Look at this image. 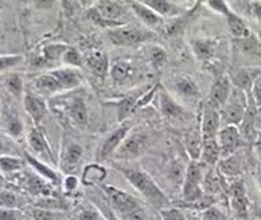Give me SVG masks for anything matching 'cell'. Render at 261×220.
<instances>
[{
  "mask_svg": "<svg viewBox=\"0 0 261 220\" xmlns=\"http://www.w3.org/2000/svg\"><path fill=\"white\" fill-rule=\"evenodd\" d=\"M82 153H84V148L81 145L75 142L70 144L62 154V169L67 171V169L74 168L82 157Z\"/></svg>",
  "mask_w": 261,
  "mask_h": 220,
  "instance_id": "484cf974",
  "label": "cell"
},
{
  "mask_svg": "<svg viewBox=\"0 0 261 220\" xmlns=\"http://www.w3.org/2000/svg\"><path fill=\"white\" fill-rule=\"evenodd\" d=\"M0 220H20V212L16 208L0 207Z\"/></svg>",
  "mask_w": 261,
  "mask_h": 220,
  "instance_id": "ab89813d",
  "label": "cell"
},
{
  "mask_svg": "<svg viewBox=\"0 0 261 220\" xmlns=\"http://www.w3.org/2000/svg\"><path fill=\"white\" fill-rule=\"evenodd\" d=\"M6 131L11 137H19L23 133V122L18 116L10 114L6 119Z\"/></svg>",
  "mask_w": 261,
  "mask_h": 220,
  "instance_id": "836d02e7",
  "label": "cell"
},
{
  "mask_svg": "<svg viewBox=\"0 0 261 220\" xmlns=\"http://www.w3.org/2000/svg\"><path fill=\"white\" fill-rule=\"evenodd\" d=\"M116 169H119L135 190L144 196L147 202L151 203L153 207H156L161 211L164 208H170V199L167 198V195L164 194L146 172L138 168L121 167V165H116Z\"/></svg>",
  "mask_w": 261,
  "mask_h": 220,
  "instance_id": "6da1fadb",
  "label": "cell"
},
{
  "mask_svg": "<svg viewBox=\"0 0 261 220\" xmlns=\"http://www.w3.org/2000/svg\"><path fill=\"white\" fill-rule=\"evenodd\" d=\"M64 186H65V190H66L67 192H71V191H74L75 188L79 186V179H77L74 175L66 176V179H65V181H64Z\"/></svg>",
  "mask_w": 261,
  "mask_h": 220,
  "instance_id": "7bdbcfd3",
  "label": "cell"
},
{
  "mask_svg": "<svg viewBox=\"0 0 261 220\" xmlns=\"http://www.w3.org/2000/svg\"><path fill=\"white\" fill-rule=\"evenodd\" d=\"M31 216L34 220H56V213L45 208L31 209Z\"/></svg>",
  "mask_w": 261,
  "mask_h": 220,
  "instance_id": "f35d334b",
  "label": "cell"
},
{
  "mask_svg": "<svg viewBox=\"0 0 261 220\" xmlns=\"http://www.w3.org/2000/svg\"><path fill=\"white\" fill-rule=\"evenodd\" d=\"M86 65L89 70L93 73L97 78L104 79L107 75L111 73V66H109L108 55L102 50H93L90 51L85 58Z\"/></svg>",
  "mask_w": 261,
  "mask_h": 220,
  "instance_id": "7c38bea8",
  "label": "cell"
},
{
  "mask_svg": "<svg viewBox=\"0 0 261 220\" xmlns=\"http://www.w3.org/2000/svg\"><path fill=\"white\" fill-rule=\"evenodd\" d=\"M258 183H260V186H261V175H260V177H258Z\"/></svg>",
  "mask_w": 261,
  "mask_h": 220,
  "instance_id": "f907efd6",
  "label": "cell"
},
{
  "mask_svg": "<svg viewBox=\"0 0 261 220\" xmlns=\"http://www.w3.org/2000/svg\"><path fill=\"white\" fill-rule=\"evenodd\" d=\"M128 132H129V123H124V125L119 127L117 129H115L108 137L105 138V141L102 142V145L100 146V149H98L97 154H96L97 163L107 160V159L112 156L113 153L117 152L120 145L127 138Z\"/></svg>",
  "mask_w": 261,
  "mask_h": 220,
  "instance_id": "52a82bcc",
  "label": "cell"
},
{
  "mask_svg": "<svg viewBox=\"0 0 261 220\" xmlns=\"http://www.w3.org/2000/svg\"><path fill=\"white\" fill-rule=\"evenodd\" d=\"M176 93L180 94L185 98H195L198 96L197 83L190 77H179L174 82Z\"/></svg>",
  "mask_w": 261,
  "mask_h": 220,
  "instance_id": "83f0119b",
  "label": "cell"
},
{
  "mask_svg": "<svg viewBox=\"0 0 261 220\" xmlns=\"http://www.w3.org/2000/svg\"><path fill=\"white\" fill-rule=\"evenodd\" d=\"M12 152L11 146L8 145L7 142L3 141L2 138H0V156H10V153Z\"/></svg>",
  "mask_w": 261,
  "mask_h": 220,
  "instance_id": "f6af8a7d",
  "label": "cell"
},
{
  "mask_svg": "<svg viewBox=\"0 0 261 220\" xmlns=\"http://www.w3.org/2000/svg\"><path fill=\"white\" fill-rule=\"evenodd\" d=\"M26 160L27 163L33 167L34 171L38 172L43 179L49 180V181H51V183L58 181V173H57L53 168H50L49 165H46L45 163H42V161L38 160L37 157L31 156L30 153H26Z\"/></svg>",
  "mask_w": 261,
  "mask_h": 220,
  "instance_id": "d4e9b609",
  "label": "cell"
},
{
  "mask_svg": "<svg viewBox=\"0 0 261 220\" xmlns=\"http://www.w3.org/2000/svg\"><path fill=\"white\" fill-rule=\"evenodd\" d=\"M161 110L163 116L170 119H182L185 116V109L164 90L161 91Z\"/></svg>",
  "mask_w": 261,
  "mask_h": 220,
  "instance_id": "d6986e66",
  "label": "cell"
},
{
  "mask_svg": "<svg viewBox=\"0 0 261 220\" xmlns=\"http://www.w3.org/2000/svg\"><path fill=\"white\" fill-rule=\"evenodd\" d=\"M202 176H203V163L191 161L187 167L185 181H183L182 195L186 202L194 203L202 198Z\"/></svg>",
  "mask_w": 261,
  "mask_h": 220,
  "instance_id": "3957f363",
  "label": "cell"
},
{
  "mask_svg": "<svg viewBox=\"0 0 261 220\" xmlns=\"http://www.w3.org/2000/svg\"><path fill=\"white\" fill-rule=\"evenodd\" d=\"M134 65L127 60H117L111 66V75L115 79L116 82L123 83L124 81L132 78V75L135 74Z\"/></svg>",
  "mask_w": 261,
  "mask_h": 220,
  "instance_id": "603a6c76",
  "label": "cell"
},
{
  "mask_svg": "<svg viewBox=\"0 0 261 220\" xmlns=\"http://www.w3.org/2000/svg\"><path fill=\"white\" fill-rule=\"evenodd\" d=\"M107 177V171L98 164H92L85 167L84 175H82V183L85 185L100 183Z\"/></svg>",
  "mask_w": 261,
  "mask_h": 220,
  "instance_id": "f1b7e54d",
  "label": "cell"
},
{
  "mask_svg": "<svg viewBox=\"0 0 261 220\" xmlns=\"http://www.w3.org/2000/svg\"><path fill=\"white\" fill-rule=\"evenodd\" d=\"M69 118L77 127L84 128L88 123V108L84 98L75 96L69 105Z\"/></svg>",
  "mask_w": 261,
  "mask_h": 220,
  "instance_id": "ffe728a7",
  "label": "cell"
},
{
  "mask_svg": "<svg viewBox=\"0 0 261 220\" xmlns=\"http://www.w3.org/2000/svg\"><path fill=\"white\" fill-rule=\"evenodd\" d=\"M69 50V46L64 45V43H54V45H47L43 47L42 52L46 59L49 60H56V59H62L65 52Z\"/></svg>",
  "mask_w": 261,
  "mask_h": 220,
  "instance_id": "d6a6232c",
  "label": "cell"
},
{
  "mask_svg": "<svg viewBox=\"0 0 261 220\" xmlns=\"http://www.w3.org/2000/svg\"><path fill=\"white\" fill-rule=\"evenodd\" d=\"M186 146L193 161H197L202 154V132L201 127H194L186 135Z\"/></svg>",
  "mask_w": 261,
  "mask_h": 220,
  "instance_id": "7402d4cb",
  "label": "cell"
},
{
  "mask_svg": "<svg viewBox=\"0 0 261 220\" xmlns=\"http://www.w3.org/2000/svg\"><path fill=\"white\" fill-rule=\"evenodd\" d=\"M7 89L11 91L12 94L19 96L23 91V82L19 75H12L7 79Z\"/></svg>",
  "mask_w": 261,
  "mask_h": 220,
  "instance_id": "8d00e7d4",
  "label": "cell"
},
{
  "mask_svg": "<svg viewBox=\"0 0 261 220\" xmlns=\"http://www.w3.org/2000/svg\"><path fill=\"white\" fill-rule=\"evenodd\" d=\"M245 112V94L241 89L236 87L231 91L230 98L226 105L221 109V119H224L228 125H237L241 122Z\"/></svg>",
  "mask_w": 261,
  "mask_h": 220,
  "instance_id": "277c9868",
  "label": "cell"
},
{
  "mask_svg": "<svg viewBox=\"0 0 261 220\" xmlns=\"http://www.w3.org/2000/svg\"><path fill=\"white\" fill-rule=\"evenodd\" d=\"M130 7H132V10L135 11L136 16H138L147 27L156 28V27H159L162 23H163V18L158 15L156 12L152 11V10L144 3L136 2V3L130 4Z\"/></svg>",
  "mask_w": 261,
  "mask_h": 220,
  "instance_id": "ac0fdd59",
  "label": "cell"
},
{
  "mask_svg": "<svg viewBox=\"0 0 261 220\" xmlns=\"http://www.w3.org/2000/svg\"><path fill=\"white\" fill-rule=\"evenodd\" d=\"M104 215H105V217H107V220H121V219H119V217L116 216V213H113L112 209H109V208L105 209Z\"/></svg>",
  "mask_w": 261,
  "mask_h": 220,
  "instance_id": "7dc6e473",
  "label": "cell"
},
{
  "mask_svg": "<svg viewBox=\"0 0 261 220\" xmlns=\"http://www.w3.org/2000/svg\"><path fill=\"white\" fill-rule=\"evenodd\" d=\"M102 190L119 212L121 220H148L146 211L132 195L113 185H104Z\"/></svg>",
  "mask_w": 261,
  "mask_h": 220,
  "instance_id": "7a4b0ae2",
  "label": "cell"
},
{
  "mask_svg": "<svg viewBox=\"0 0 261 220\" xmlns=\"http://www.w3.org/2000/svg\"><path fill=\"white\" fill-rule=\"evenodd\" d=\"M6 185V177L2 175V172H0V186Z\"/></svg>",
  "mask_w": 261,
  "mask_h": 220,
  "instance_id": "c3c4849f",
  "label": "cell"
},
{
  "mask_svg": "<svg viewBox=\"0 0 261 220\" xmlns=\"http://www.w3.org/2000/svg\"><path fill=\"white\" fill-rule=\"evenodd\" d=\"M23 105L26 109L27 114L31 117L35 125H39L42 122V119L45 118L47 114V105L42 98L37 97L31 93H26L24 98H23Z\"/></svg>",
  "mask_w": 261,
  "mask_h": 220,
  "instance_id": "4fadbf2b",
  "label": "cell"
},
{
  "mask_svg": "<svg viewBox=\"0 0 261 220\" xmlns=\"http://www.w3.org/2000/svg\"><path fill=\"white\" fill-rule=\"evenodd\" d=\"M252 91H253L254 101H256L257 106L261 108V74L254 79L253 86H252Z\"/></svg>",
  "mask_w": 261,
  "mask_h": 220,
  "instance_id": "b9f144b4",
  "label": "cell"
},
{
  "mask_svg": "<svg viewBox=\"0 0 261 220\" xmlns=\"http://www.w3.org/2000/svg\"><path fill=\"white\" fill-rule=\"evenodd\" d=\"M53 75L56 77L58 83H60L62 91L64 90H71L74 87H79L80 83H81V78H80V74L73 69H57V70L51 71Z\"/></svg>",
  "mask_w": 261,
  "mask_h": 220,
  "instance_id": "44dd1931",
  "label": "cell"
},
{
  "mask_svg": "<svg viewBox=\"0 0 261 220\" xmlns=\"http://www.w3.org/2000/svg\"><path fill=\"white\" fill-rule=\"evenodd\" d=\"M148 146V138L143 133H134L127 136L123 144L117 149V156L121 159H135L139 157Z\"/></svg>",
  "mask_w": 261,
  "mask_h": 220,
  "instance_id": "ba28073f",
  "label": "cell"
},
{
  "mask_svg": "<svg viewBox=\"0 0 261 220\" xmlns=\"http://www.w3.org/2000/svg\"><path fill=\"white\" fill-rule=\"evenodd\" d=\"M143 3L148 6L152 11H155L159 16L166 18V16H174L179 14V7L171 2H164V0H146Z\"/></svg>",
  "mask_w": 261,
  "mask_h": 220,
  "instance_id": "cb8c5ba5",
  "label": "cell"
},
{
  "mask_svg": "<svg viewBox=\"0 0 261 220\" xmlns=\"http://www.w3.org/2000/svg\"><path fill=\"white\" fill-rule=\"evenodd\" d=\"M207 7L217 11L218 14H222V15L226 18V22H228V27L230 30L231 35L236 38H249L250 33L249 28L246 27L245 22L243 19L240 18L239 15H236L234 12L231 11L229 6L225 2H217V0H213L207 3Z\"/></svg>",
  "mask_w": 261,
  "mask_h": 220,
  "instance_id": "5b68a950",
  "label": "cell"
},
{
  "mask_svg": "<svg viewBox=\"0 0 261 220\" xmlns=\"http://www.w3.org/2000/svg\"><path fill=\"white\" fill-rule=\"evenodd\" d=\"M93 7L105 20L112 23H121L119 22V18H121L125 12V8L116 2H97Z\"/></svg>",
  "mask_w": 261,
  "mask_h": 220,
  "instance_id": "e0dca14e",
  "label": "cell"
},
{
  "mask_svg": "<svg viewBox=\"0 0 261 220\" xmlns=\"http://www.w3.org/2000/svg\"><path fill=\"white\" fill-rule=\"evenodd\" d=\"M80 220H100V215L94 211L85 209L80 213Z\"/></svg>",
  "mask_w": 261,
  "mask_h": 220,
  "instance_id": "ee69618b",
  "label": "cell"
},
{
  "mask_svg": "<svg viewBox=\"0 0 261 220\" xmlns=\"http://www.w3.org/2000/svg\"><path fill=\"white\" fill-rule=\"evenodd\" d=\"M27 140H29V145H30L31 149L34 152L39 154V156H46L49 157L50 160L54 161V157H53V152L50 149V145L47 140H46L43 132L39 129V128H33L27 136Z\"/></svg>",
  "mask_w": 261,
  "mask_h": 220,
  "instance_id": "9a60e30c",
  "label": "cell"
},
{
  "mask_svg": "<svg viewBox=\"0 0 261 220\" xmlns=\"http://www.w3.org/2000/svg\"><path fill=\"white\" fill-rule=\"evenodd\" d=\"M254 73L257 74V73H260V71H252V70L239 71V73L234 75V78H233V82L231 83H234L236 87H239V89H241L243 91L246 89H249V87L253 86L254 79L258 77V75L257 77H254Z\"/></svg>",
  "mask_w": 261,
  "mask_h": 220,
  "instance_id": "f546056e",
  "label": "cell"
},
{
  "mask_svg": "<svg viewBox=\"0 0 261 220\" xmlns=\"http://www.w3.org/2000/svg\"><path fill=\"white\" fill-rule=\"evenodd\" d=\"M62 62L69 66H75V68H80L82 64V58H81V54L77 49L74 47H69L66 52L62 56Z\"/></svg>",
  "mask_w": 261,
  "mask_h": 220,
  "instance_id": "e575fe53",
  "label": "cell"
},
{
  "mask_svg": "<svg viewBox=\"0 0 261 220\" xmlns=\"http://www.w3.org/2000/svg\"><path fill=\"white\" fill-rule=\"evenodd\" d=\"M163 220H186L183 212L178 208H164L161 211Z\"/></svg>",
  "mask_w": 261,
  "mask_h": 220,
  "instance_id": "74e56055",
  "label": "cell"
},
{
  "mask_svg": "<svg viewBox=\"0 0 261 220\" xmlns=\"http://www.w3.org/2000/svg\"><path fill=\"white\" fill-rule=\"evenodd\" d=\"M108 38L116 46H132L149 39L151 34L135 27H116L108 30Z\"/></svg>",
  "mask_w": 261,
  "mask_h": 220,
  "instance_id": "8992f818",
  "label": "cell"
},
{
  "mask_svg": "<svg viewBox=\"0 0 261 220\" xmlns=\"http://www.w3.org/2000/svg\"><path fill=\"white\" fill-rule=\"evenodd\" d=\"M252 12H253V15L261 20V2H257V3L252 4Z\"/></svg>",
  "mask_w": 261,
  "mask_h": 220,
  "instance_id": "bcb514c9",
  "label": "cell"
},
{
  "mask_svg": "<svg viewBox=\"0 0 261 220\" xmlns=\"http://www.w3.org/2000/svg\"><path fill=\"white\" fill-rule=\"evenodd\" d=\"M149 58H151V60H152L153 65H156V66H159V65H162L166 60V52H164V50H162L161 47H152L151 49V51H149Z\"/></svg>",
  "mask_w": 261,
  "mask_h": 220,
  "instance_id": "60d3db41",
  "label": "cell"
},
{
  "mask_svg": "<svg viewBox=\"0 0 261 220\" xmlns=\"http://www.w3.org/2000/svg\"><path fill=\"white\" fill-rule=\"evenodd\" d=\"M230 204L231 208L240 217L248 216V198H246L244 183H236L230 188Z\"/></svg>",
  "mask_w": 261,
  "mask_h": 220,
  "instance_id": "5bb4252c",
  "label": "cell"
},
{
  "mask_svg": "<svg viewBox=\"0 0 261 220\" xmlns=\"http://www.w3.org/2000/svg\"><path fill=\"white\" fill-rule=\"evenodd\" d=\"M2 6H3V4H2V3H0V10H2Z\"/></svg>",
  "mask_w": 261,
  "mask_h": 220,
  "instance_id": "816d5d0a",
  "label": "cell"
},
{
  "mask_svg": "<svg viewBox=\"0 0 261 220\" xmlns=\"http://www.w3.org/2000/svg\"><path fill=\"white\" fill-rule=\"evenodd\" d=\"M193 50L198 59L206 60L209 59L214 52V43L207 39H198L193 42Z\"/></svg>",
  "mask_w": 261,
  "mask_h": 220,
  "instance_id": "4dcf8cb0",
  "label": "cell"
},
{
  "mask_svg": "<svg viewBox=\"0 0 261 220\" xmlns=\"http://www.w3.org/2000/svg\"><path fill=\"white\" fill-rule=\"evenodd\" d=\"M143 94L144 93H143L142 90H139V91H136L135 94H129L127 97L121 98L120 101L108 102L109 105H113V106L117 108V118H119L120 122H123L124 119L127 118L130 113L134 112L135 108L138 106L139 100L142 98Z\"/></svg>",
  "mask_w": 261,
  "mask_h": 220,
  "instance_id": "2e32d148",
  "label": "cell"
},
{
  "mask_svg": "<svg viewBox=\"0 0 261 220\" xmlns=\"http://www.w3.org/2000/svg\"><path fill=\"white\" fill-rule=\"evenodd\" d=\"M220 125L221 112L206 104L203 106V113H202V137H216V136H218V132L221 131Z\"/></svg>",
  "mask_w": 261,
  "mask_h": 220,
  "instance_id": "8fae6325",
  "label": "cell"
},
{
  "mask_svg": "<svg viewBox=\"0 0 261 220\" xmlns=\"http://www.w3.org/2000/svg\"><path fill=\"white\" fill-rule=\"evenodd\" d=\"M231 91H233V90H231L230 79H229L226 75L220 77V78L214 82L212 90H210L207 105H210L212 108L217 109V110H221V109L226 105L229 98H230Z\"/></svg>",
  "mask_w": 261,
  "mask_h": 220,
  "instance_id": "9c48e42d",
  "label": "cell"
},
{
  "mask_svg": "<svg viewBox=\"0 0 261 220\" xmlns=\"http://www.w3.org/2000/svg\"><path fill=\"white\" fill-rule=\"evenodd\" d=\"M35 87H37L41 93L43 94H54L58 91H62L60 83L57 81V78L53 75V73H47L41 77H38L35 81Z\"/></svg>",
  "mask_w": 261,
  "mask_h": 220,
  "instance_id": "4316f807",
  "label": "cell"
},
{
  "mask_svg": "<svg viewBox=\"0 0 261 220\" xmlns=\"http://www.w3.org/2000/svg\"><path fill=\"white\" fill-rule=\"evenodd\" d=\"M24 161L16 156H0V172L2 173H12L23 169Z\"/></svg>",
  "mask_w": 261,
  "mask_h": 220,
  "instance_id": "1f68e13d",
  "label": "cell"
},
{
  "mask_svg": "<svg viewBox=\"0 0 261 220\" xmlns=\"http://www.w3.org/2000/svg\"><path fill=\"white\" fill-rule=\"evenodd\" d=\"M218 144H220L221 157L228 159L237 150L240 146V132L234 125H226L224 129H221L217 136Z\"/></svg>",
  "mask_w": 261,
  "mask_h": 220,
  "instance_id": "30bf717a",
  "label": "cell"
},
{
  "mask_svg": "<svg viewBox=\"0 0 261 220\" xmlns=\"http://www.w3.org/2000/svg\"><path fill=\"white\" fill-rule=\"evenodd\" d=\"M22 60V55H0V73L15 68Z\"/></svg>",
  "mask_w": 261,
  "mask_h": 220,
  "instance_id": "d590c367",
  "label": "cell"
},
{
  "mask_svg": "<svg viewBox=\"0 0 261 220\" xmlns=\"http://www.w3.org/2000/svg\"><path fill=\"white\" fill-rule=\"evenodd\" d=\"M186 220H197V219H195V217H189V219H186Z\"/></svg>",
  "mask_w": 261,
  "mask_h": 220,
  "instance_id": "681fc988",
  "label": "cell"
}]
</instances>
